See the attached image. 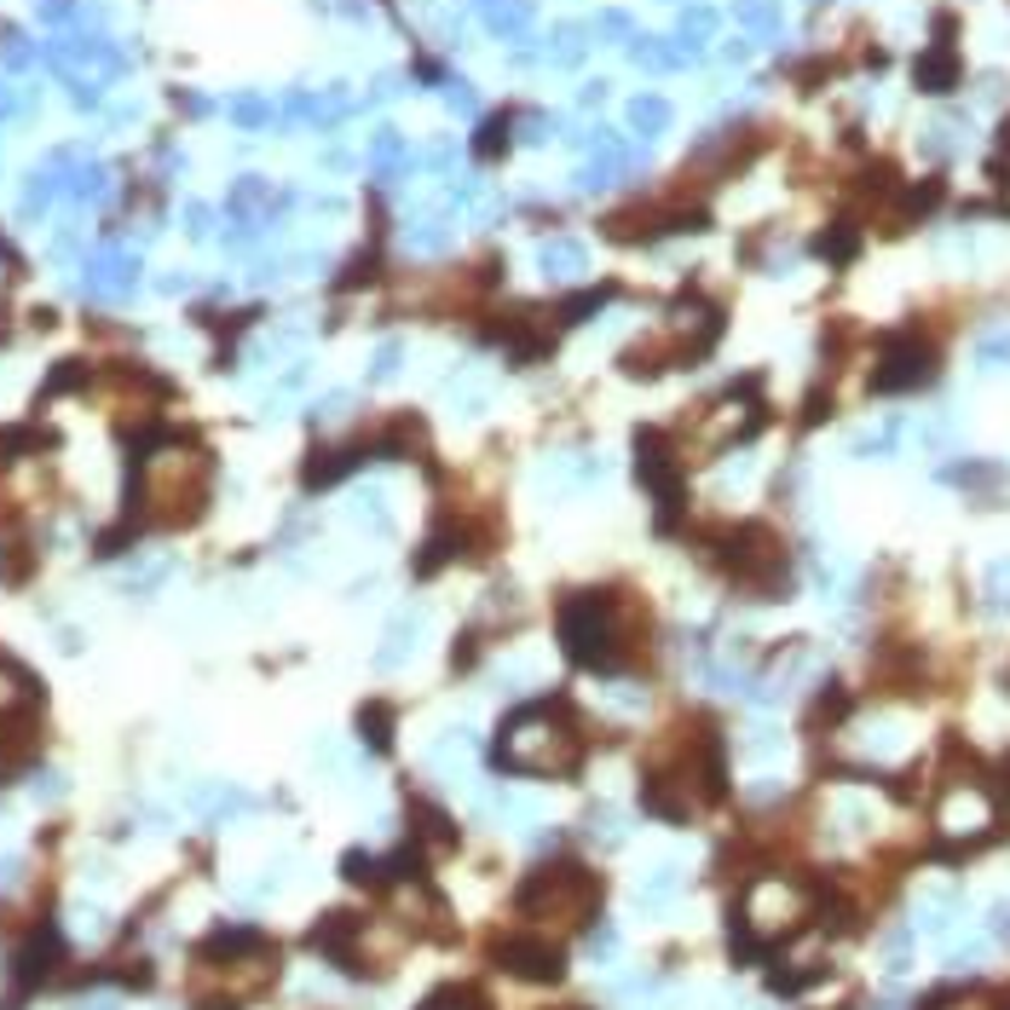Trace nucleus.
Masks as SVG:
<instances>
[{"instance_id":"nucleus-17","label":"nucleus","mask_w":1010,"mask_h":1010,"mask_svg":"<svg viewBox=\"0 0 1010 1010\" xmlns=\"http://www.w3.org/2000/svg\"><path fill=\"white\" fill-rule=\"evenodd\" d=\"M548 272H577V249H548Z\"/></svg>"},{"instance_id":"nucleus-13","label":"nucleus","mask_w":1010,"mask_h":1010,"mask_svg":"<svg viewBox=\"0 0 1010 1010\" xmlns=\"http://www.w3.org/2000/svg\"><path fill=\"white\" fill-rule=\"evenodd\" d=\"M988 606H993V613H1004V606H1010V560H999L988 572Z\"/></svg>"},{"instance_id":"nucleus-7","label":"nucleus","mask_w":1010,"mask_h":1010,"mask_svg":"<svg viewBox=\"0 0 1010 1010\" xmlns=\"http://www.w3.org/2000/svg\"><path fill=\"white\" fill-rule=\"evenodd\" d=\"M416 629H422V613H398V618L387 624V642H382V653H375V664H382V670H393V664L411 658Z\"/></svg>"},{"instance_id":"nucleus-1","label":"nucleus","mask_w":1010,"mask_h":1010,"mask_svg":"<svg viewBox=\"0 0 1010 1010\" xmlns=\"http://www.w3.org/2000/svg\"><path fill=\"white\" fill-rule=\"evenodd\" d=\"M584 721L566 699H532L519 705L508 721H503V739H497V768L508 774H532V779H555V774H572L584 762Z\"/></svg>"},{"instance_id":"nucleus-18","label":"nucleus","mask_w":1010,"mask_h":1010,"mask_svg":"<svg viewBox=\"0 0 1010 1010\" xmlns=\"http://www.w3.org/2000/svg\"><path fill=\"white\" fill-rule=\"evenodd\" d=\"M993 786H999V802H1010V750L999 757V774H993ZM993 786H988V791H993Z\"/></svg>"},{"instance_id":"nucleus-8","label":"nucleus","mask_w":1010,"mask_h":1010,"mask_svg":"<svg viewBox=\"0 0 1010 1010\" xmlns=\"http://www.w3.org/2000/svg\"><path fill=\"white\" fill-rule=\"evenodd\" d=\"M849 710H855V699H849V693H844V687H837V681H826V687H820V699H815V705H808V716H802V728H808V734H826V728H831V721H844Z\"/></svg>"},{"instance_id":"nucleus-3","label":"nucleus","mask_w":1010,"mask_h":1010,"mask_svg":"<svg viewBox=\"0 0 1010 1010\" xmlns=\"http://www.w3.org/2000/svg\"><path fill=\"white\" fill-rule=\"evenodd\" d=\"M555 629L566 653L584 664V670H600V676H618L629 670V629L618 624V600L606 589H577L555 606Z\"/></svg>"},{"instance_id":"nucleus-16","label":"nucleus","mask_w":1010,"mask_h":1010,"mask_svg":"<svg viewBox=\"0 0 1010 1010\" xmlns=\"http://www.w3.org/2000/svg\"><path fill=\"white\" fill-rule=\"evenodd\" d=\"M589 952H595V959H618V930H595Z\"/></svg>"},{"instance_id":"nucleus-12","label":"nucleus","mask_w":1010,"mask_h":1010,"mask_svg":"<svg viewBox=\"0 0 1010 1010\" xmlns=\"http://www.w3.org/2000/svg\"><path fill=\"white\" fill-rule=\"evenodd\" d=\"M676 889H681L676 872H670V866H658V872H647V883H642V895H635V901H642V907H664Z\"/></svg>"},{"instance_id":"nucleus-10","label":"nucleus","mask_w":1010,"mask_h":1010,"mask_svg":"<svg viewBox=\"0 0 1010 1010\" xmlns=\"http://www.w3.org/2000/svg\"><path fill=\"white\" fill-rule=\"evenodd\" d=\"M411 820H416V837H427L433 849H451V844H456V826H451L433 802H416V815H411Z\"/></svg>"},{"instance_id":"nucleus-19","label":"nucleus","mask_w":1010,"mask_h":1010,"mask_svg":"<svg viewBox=\"0 0 1010 1010\" xmlns=\"http://www.w3.org/2000/svg\"><path fill=\"white\" fill-rule=\"evenodd\" d=\"M993 936H999V941H1010V907H999V912H993Z\"/></svg>"},{"instance_id":"nucleus-2","label":"nucleus","mask_w":1010,"mask_h":1010,"mask_svg":"<svg viewBox=\"0 0 1010 1010\" xmlns=\"http://www.w3.org/2000/svg\"><path fill=\"white\" fill-rule=\"evenodd\" d=\"M519 912L537 936H566V930H584L600 912V878L577 860H548L537 872L519 883Z\"/></svg>"},{"instance_id":"nucleus-9","label":"nucleus","mask_w":1010,"mask_h":1010,"mask_svg":"<svg viewBox=\"0 0 1010 1010\" xmlns=\"http://www.w3.org/2000/svg\"><path fill=\"white\" fill-rule=\"evenodd\" d=\"M952 81H959V52H952V47L923 52V64H918V87H930V93H947Z\"/></svg>"},{"instance_id":"nucleus-15","label":"nucleus","mask_w":1010,"mask_h":1010,"mask_svg":"<svg viewBox=\"0 0 1010 1010\" xmlns=\"http://www.w3.org/2000/svg\"><path fill=\"white\" fill-rule=\"evenodd\" d=\"M370 375H375V382H387V375H398V346H382V353L370 358Z\"/></svg>"},{"instance_id":"nucleus-4","label":"nucleus","mask_w":1010,"mask_h":1010,"mask_svg":"<svg viewBox=\"0 0 1010 1010\" xmlns=\"http://www.w3.org/2000/svg\"><path fill=\"white\" fill-rule=\"evenodd\" d=\"M635 474H642V485L653 491L658 519L670 526V519L681 514V462H676L664 433H635Z\"/></svg>"},{"instance_id":"nucleus-5","label":"nucleus","mask_w":1010,"mask_h":1010,"mask_svg":"<svg viewBox=\"0 0 1010 1010\" xmlns=\"http://www.w3.org/2000/svg\"><path fill=\"white\" fill-rule=\"evenodd\" d=\"M930 375H936V346L923 341V335H895L883 346V358H878L872 387L878 393H912V387L930 382Z\"/></svg>"},{"instance_id":"nucleus-6","label":"nucleus","mask_w":1010,"mask_h":1010,"mask_svg":"<svg viewBox=\"0 0 1010 1010\" xmlns=\"http://www.w3.org/2000/svg\"><path fill=\"white\" fill-rule=\"evenodd\" d=\"M497 964L508 976H526V981H560L566 976V952L555 936H537V930H519L508 941H497Z\"/></svg>"},{"instance_id":"nucleus-14","label":"nucleus","mask_w":1010,"mask_h":1010,"mask_svg":"<svg viewBox=\"0 0 1010 1010\" xmlns=\"http://www.w3.org/2000/svg\"><path fill=\"white\" fill-rule=\"evenodd\" d=\"M589 837H600V844H618V837H624V820L613 815V808H595V815H589Z\"/></svg>"},{"instance_id":"nucleus-11","label":"nucleus","mask_w":1010,"mask_h":1010,"mask_svg":"<svg viewBox=\"0 0 1010 1010\" xmlns=\"http://www.w3.org/2000/svg\"><path fill=\"white\" fill-rule=\"evenodd\" d=\"M358 734H364L370 750H387L393 745V710L387 705H364L358 710Z\"/></svg>"}]
</instances>
